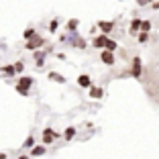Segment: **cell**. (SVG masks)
I'll use <instances>...</instances> for the list:
<instances>
[{"instance_id":"1","label":"cell","mask_w":159,"mask_h":159,"mask_svg":"<svg viewBox=\"0 0 159 159\" xmlns=\"http://www.w3.org/2000/svg\"><path fill=\"white\" fill-rule=\"evenodd\" d=\"M61 43H70L74 49H80V51H84L88 43H86L84 37H80L78 33H70V35H61Z\"/></svg>"},{"instance_id":"2","label":"cell","mask_w":159,"mask_h":159,"mask_svg":"<svg viewBox=\"0 0 159 159\" xmlns=\"http://www.w3.org/2000/svg\"><path fill=\"white\" fill-rule=\"evenodd\" d=\"M35 80L31 78V75H20L19 80H16V86H14V90L20 94V96H29V90L33 88Z\"/></svg>"},{"instance_id":"3","label":"cell","mask_w":159,"mask_h":159,"mask_svg":"<svg viewBox=\"0 0 159 159\" xmlns=\"http://www.w3.org/2000/svg\"><path fill=\"white\" fill-rule=\"evenodd\" d=\"M129 75H131V78H135V80H141V75H143V61H141L139 55L133 57V61H131V70H129Z\"/></svg>"},{"instance_id":"4","label":"cell","mask_w":159,"mask_h":159,"mask_svg":"<svg viewBox=\"0 0 159 159\" xmlns=\"http://www.w3.org/2000/svg\"><path fill=\"white\" fill-rule=\"evenodd\" d=\"M43 45H45V39H43L41 35H35V37H31L25 43V49H27V51H37L39 47H43Z\"/></svg>"},{"instance_id":"5","label":"cell","mask_w":159,"mask_h":159,"mask_svg":"<svg viewBox=\"0 0 159 159\" xmlns=\"http://www.w3.org/2000/svg\"><path fill=\"white\" fill-rule=\"evenodd\" d=\"M96 27H98L100 33L110 35L114 31V27H116V23H114V20H98V23H96Z\"/></svg>"},{"instance_id":"6","label":"cell","mask_w":159,"mask_h":159,"mask_svg":"<svg viewBox=\"0 0 159 159\" xmlns=\"http://www.w3.org/2000/svg\"><path fill=\"white\" fill-rule=\"evenodd\" d=\"M108 35L100 33V35H94V41H92V47L94 49H106V43H108Z\"/></svg>"},{"instance_id":"7","label":"cell","mask_w":159,"mask_h":159,"mask_svg":"<svg viewBox=\"0 0 159 159\" xmlns=\"http://www.w3.org/2000/svg\"><path fill=\"white\" fill-rule=\"evenodd\" d=\"M57 137H59V133H55L53 131V129H49V126H47V129H43V145H51L53 143V139H57Z\"/></svg>"},{"instance_id":"8","label":"cell","mask_w":159,"mask_h":159,"mask_svg":"<svg viewBox=\"0 0 159 159\" xmlns=\"http://www.w3.org/2000/svg\"><path fill=\"white\" fill-rule=\"evenodd\" d=\"M100 61H102L104 66H114V63H116V57H114L112 51H106V49H102V53H100Z\"/></svg>"},{"instance_id":"9","label":"cell","mask_w":159,"mask_h":159,"mask_svg":"<svg viewBox=\"0 0 159 159\" xmlns=\"http://www.w3.org/2000/svg\"><path fill=\"white\" fill-rule=\"evenodd\" d=\"M141 23H143V19H139V16H135V19L131 20V25H129V35H133V37H137V35L141 33Z\"/></svg>"},{"instance_id":"10","label":"cell","mask_w":159,"mask_h":159,"mask_svg":"<svg viewBox=\"0 0 159 159\" xmlns=\"http://www.w3.org/2000/svg\"><path fill=\"white\" fill-rule=\"evenodd\" d=\"M33 59H35V66H37V67H43V63H45V59H47L45 49H37V51H33Z\"/></svg>"},{"instance_id":"11","label":"cell","mask_w":159,"mask_h":159,"mask_svg":"<svg viewBox=\"0 0 159 159\" xmlns=\"http://www.w3.org/2000/svg\"><path fill=\"white\" fill-rule=\"evenodd\" d=\"M88 90H90V98H92V100H102L104 98V90L100 88V86H94L92 84Z\"/></svg>"},{"instance_id":"12","label":"cell","mask_w":159,"mask_h":159,"mask_svg":"<svg viewBox=\"0 0 159 159\" xmlns=\"http://www.w3.org/2000/svg\"><path fill=\"white\" fill-rule=\"evenodd\" d=\"M47 80H51L55 84H66V75L57 74V71H49V74H47Z\"/></svg>"},{"instance_id":"13","label":"cell","mask_w":159,"mask_h":159,"mask_svg":"<svg viewBox=\"0 0 159 159\" xmlns=\"http://www.w3.org/2000/svg\"><path fill=\"white\" fill-rule=\"evenodd\" d=\"M78 86L80 88H90V86H92V78H90L88 74H82L78 78Z\"/></svg>"},{"instance_id":"14","label":"cell","mask_w":159,"mask_h":159,"mask_svg":"<svg viewBox=\"0 0 159 159\" xmlns=\"http://www.w3.org/2000/svg\"><path fill=\"white\" fill-rule=\"evenodd\" d=\"M78 27H80V20L78 19H70L66 25V31L67 33H78Z\"/></svg>"},{"instance_id":"15","label":"cell","mask_w":159,"mask_h":159,"mask_svg":"<svg viewBox=\"0 0 159 159\" xmlns=\"http://www.w3.org/2000/svg\"><path fill=\"white\" fill-rule=\"evenodd\" d=\"M45 151H47L45 145H35L31 149V157H41V155H45Z\"/></svg>"},{"instance_id":"16","label":"cell","mask_w":159,"mask_h":159,"mask_svg":"<svg viewBox=\"0 0 159 159\" xmlns=\"http://www.w3.org/2000/svg\"><path fill=\"white\" fill-rule=\"evenodd\" d=\"M75 133H78V129H75V126H67L66 133H63V139H66V141H71L75 137Z\"/></svg>"},{"instance_id":"17","label":"cell","mask_w":159,"mask_h":159,"mask_svg":"<svg viewBox=\"0 0 159 159\" xmlns=\"http://www.w3.org/2000/svg\"><path fill=\"white\" fill-rule=\"evenodd\" d=\"M33 147H35V137H33V135H29L27 139H25V143H23V149H29V151H31Z\"/></svg>"},{"instance_id":"18","label":"cell","mask_w":159,"mask_h":159,"mask_svg":"<svg viewBox=\"0 0 159 159\" xmlns=\"http://www.w3.org/2000/svg\"><path fill=\"white\" fill-rule=\"evenodd\" d=\"M35 35H37V31H35L33 27H29V29H25V31H23V37H25V41H29V39H31V37H35Z\"/></svg>"},{"instance_id":"19","label":"cell","mask_w":159,"mask_h":159,"mask_svg":"<svg viewBox=\"0 0 159 159\" xmlns=\"http://www.w3.org/2000/svg\"><path fill=\"white\" fill-rule=\"evenodd\" d=\"M2 71H4L6 75H10V78H12V75H16V70H14V63H8V66H4V67H2Z\"/></svg>"},{"instance_id":"20","label":"cell","mask_w":159,"mask_h":159,"mask_svg":"<svg viewBox=\"0 0 159 159\" xmlns=\"http://www.w3.org/2000/svg\"><path fill=\"white\" fill-rule=\"evenodd\" d=\"M149 37H151V35H149V33H145V31H141V33H139V35H137V41H139V43H141V45H145V43H147V41H149Z\"/></svg>"},{"instance_id":"21","label":"cell","mask_w":159,"mask_h":159,"mask_svg":"<svg viewBox=\"0 0 159 159\" xmlns=\"http://www.w3.org/2000/svg\"><path fill=\"white\" fill-rule=\"evenodd\" d=\"M116 49H118V43L116 41H114V39H108V43H106V51H116Z\"/></svg>"},{"instance_id":"22","label":"cell","mask_w":159,"mask_h":159,"mask_svg":"<svg viewBox=\"0 0 159 159\" xmlns=\"http://www.w3.org/2000/svg\"><path fill=\"white\" fill-rule=\"evenodd\" d=\"M57 27H59V19H53L49 23V33H57Z\"/></svg>"},{"instance_id":"23","label":"cell","mask_w":159,"mask_h":159,"mask_svg":"<svg viewBox=\"0 0 159 159\" xmlns=\"http://www.w3.org/2000/svg\"><path fill=\"white\" fill-rule=\"evenodd\" d=\"M141 31L149 33V31H151V20H143V23H141Z\"/></svg>"},{"instance_id":"24","label":"cell","mask_w":159,"mask_h":159,"mask_svg":"<svg viewBox=\"0 0 159 159\" xmlns=\"http://www.w3.org/2000/svg\"><path fill=\"white\" fill-rule=\"evenodd\" d=\"M14 70H16V74H20V71L25 70V61H16V63H14Z\"/></svg>"},{"instance_id":"25","label":"cell","mask_w":159,"mask_h":159,"mask_svg":"<svg viewBox=\"0 0 159 159\" xmlns=\"http://www.w3.org/2000/svg\"><path fill=\"white\" fill-rule=\"evenodd\" d=\"M137 6H149L151 4V0H135Z\"/></svg>"},{"instance_id":"26","label":"cell","mask_w":159,"mask_h":159,"mask_svg":"<svg viewBox=\"0 0 159 159\" xmlns=\"http://www.w3.org/2000/svg\"><path fill=\"white\" fill-rule=\"evenodd\" d=\"M151 8H153V10H159V0H155V2H151Z\"/></svg>"},{"instance_id":"27","label":"cell","mask_w":159,"mask_h":159,"mask_svg":"<svg viewBox=\"0 0 159 159\" xmlns=\"http://www.w3.org/2000/svg\"><path fill=\"white\" fill-rule=\"evenodd\" d=\"M57 59H61V61H66V59H67V55H66V53H57Z\"/></svg>"},{"instance_id":"28","label":"cell","mask_w":159,"mask_h":159,"mask_svg":"<svg viewBox=\"0 0 159 159\" xmlns=\"http://www.w3.org/2000/svg\"><path fill=\"white\" fill-rule=\"evenodd\" d=\"M19 159H31V157H29V155H20Z\"/></svg>"}]
</instances>
